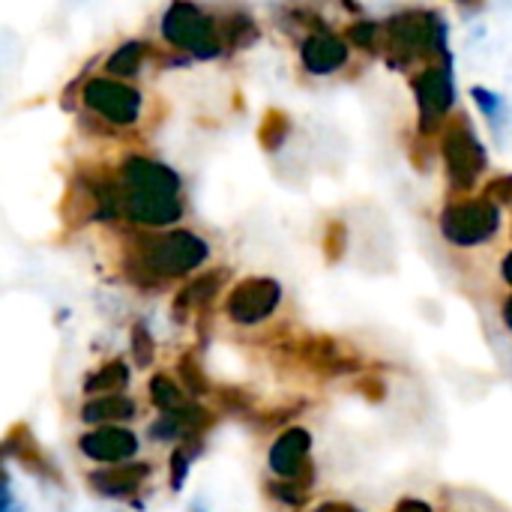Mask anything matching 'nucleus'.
Here are the masks:
<instances>
[{"label": "nucleus", "mask_w": 512, "mask_h": 512, "mask_svg": "<svg viewBox=\"0 0 512 512\" xmlns=\"http://www.w3.org/2000/svg\"><path fill=\"white\" fill-rule=\"evenodd\" d=\"M177 372H180V378H183V390L192 393L195 399L213 393V387H210V381H207V375H204V369H201V363H198V357H195L192 351L180 357Z\"/></svg>", "instance_id": "22"}, {"label": "nucleus", "mask_w": 512, "mask_h": 512, "mask_svg": "<svg viewBox=\"0 0 512 512\" xmlns=\"http://www.w3.org/2000/svg\"><path fill=\"white\" fill-rule=\"evenodd\" d=\"M438 225L450 246L474 249V246L489 243L501 231V207L495 201H489L486 195L462 198V201H453L444 207Z\"/></svg>", "instance_id": "6"}, {"label": "nucleus", "mask_w": 512, "mask_h": 512, "mask_svg": "<svg viewBox=\"0 0 512 512\" xmlns=\"http://www.w3.org/2000/svg\"><path fill=\"white\" fill-rule=\"evenodd\" d=\"M117 180L129 189H150V192H165V195H180L183 189L180 174L150 156H126L120 162Z\"/></svg>", "instance_id": "13"}, {"label": "nucleus", "mask_w": 512, "mask_h": 512, "mask_svg": "<svg viewBox=\"0 0 512 512\" xmlns=\"http://www.w3.org/2000/svg\"><path fill=\"white\" fill-rule=\"evenodd\" d=\"M312 512H360V510H357V507H351V504H342V501H327V504L315 507Z\"/></svg>", "instance_id": "34"}, {"label": "nucleus", "mask_w": 512, "mask_h": 512, "mask_svg": "<svg viewBox=\"0 0 512 512\" xmlns=\"http://www.w3.org/2000/svg\"><path fill=\"white\" fill-rule=\"evenodd\" d=\"M441 156L447 165V180L456 192H471L477 186V180L483 177V171L489 168V153L480 144L474 126L465 114H456V120H450L444 126Z\"/></svg>", "instance_id": "4"}, {"label": "nucleus", "mask_w": 512, "mask_h": 512, "mask_svg": "<svg viewBox=\"0 0 512 512\" xmlns=\"http://www.w3.org/2000/svg\"><path fill=\"white\" fill-rule=\"evenodd\" d=\"M129 339H132V357H135V363H138L141 369H147V366L153 363V357H156V342H153L150 327H147L144 321H135Z\"/></svg>", "instance_id": "25"}, {"label": "nucleus", "mask_w": 512, "mask_h": 512, "mask_svg": "<svg viewBox=\"0 0 512 512\" xmlns=\"http://www.w3.org/2000/svg\"><path fill=\"white\" fill-rule=\"evenodd\" d=\"M186 207L180 195L150 192V189H129L117 180V216L138 225V228H168L183 219Z\"/></svg>", "instance_id": "8"}, {"label": "nucleus", "mask_w": 512, "mask_h": 512, "mask_svg": "<svg viewBox=\"0 0 512 512\" xmlns=\"http://www.w3.org/2000/svg\"><path fill=\"white\" fill-rule=\"evenodd\" d=\"M138 405L123 396V393H108V396H93L81 408V420L90 426H114V423H129L135 420Z\"/></svg>", "instance_id": "18"}, {"label": "nucleus", "mask_w": 512, "mask_h": 512, "mask_svg": "<svg viewBox=\"0 0 512 512\" xmlns=\"http://www.w3.org/2000/svg\"><path fill=\"white\" fill-rule=\"evenodd\" d=\"M462 3H483V0H462Z\"/></svg>", "instance_id": "37"}, {"label": "nucleus", "mask_w": 512, "mask_h": 512, "mask_svg": "<svg viewBox=\"0 0 512 512\" xmlns=\"http://www.w3.org/2000/svg\"><path fill=\"white\" fill-rule=\"evenodd\" d=\"M267 495H270L276 504L294 507V510L306 504V486H300V483H294V480H273V483H267Z\"/></svg>", "instance_id": "27"}, {"label": "nucleus", "mask_w": 512, "mask_h": 512, "mask_svg": "<svg viewBox=\"0 0 512 512\" xmlns=\"http://www.w3.org/2000/svg\"><path fill=\"white\" fill-rule=\"evenodd\" d=\"M471 96H474L477 108L483 111V117L489 120V126H492L495 132H501V117H504V111H507L504 96L492 93L489 87H474V90H471Z\"/></svg>", "instance_id": "24"}, {"label": "nucleus", "mask_w": 512, "mask_h": 512, "mask_svg": "<svg viewBox=\"0 0 512 512\" xmlns=\"http://www.w3.org/2000/svg\"><path fill=\"white\" fill-rule=\"evenodd\" d=\"M159 30L171 48L186 51L195 60H213L228 54L222 18L204 12L192 0H171V6L162 12Z\"/></svg>", "instance_id": "3"}, {"label": "nucleus", "mask_w": 512, "mask_h": 512, "mask_svg": "<svg viewBox=\"0 0 512 512\" xmlns=\"http://www.w3.org/2000/svg\"><path fill=\"white\" fill-rule=\"evenodd\" d=\"M309 453H312V435L306 429L294 426V429H285L273 441L267 465L279 480H294V483L309 489V483L315 480V468L309 465Z\"/></svg>", "instance_id": "10"}, {"label": "nucleus", "mask_w": 512, "mask_h": 512, "mask_svg": "<svg viewBox=\"0 0 512 512\" xmlns=\"http://www.w3.org/2000/svg\"><path fill=\"white\" fill-rule=\"evenodd\" d=\"M282 303V285L270 276H249L237 282L225 300V315L240 327H255L267 321Z\"/></svg>", "instance_id": "9"}, {"label": "nucleus", "mask_w": 512, "mask_h": 512, "mask_svg": "<svg viewBox=\"0 0 512 512\" xmlns=\"http://www.w3.org/2000/svg\"><path fill=\"white\" fill-rule=\"evenodd\" d=\"M294 351H297V360L309 372H318L327 378L351 375V372H360V366H363V360L345 342L330 339V336H312V339L294 345Z\"/></svg>", "instance_id": "12"}, {"label": "nucleus", "mask_w": 512, "mask_h": 512, "mask_svg": "<svg viewBox=\"0 0 512 512\" xmlns=\"http://www.w3.org/2000/svg\"><path fill=\"white\" fill-rule=\"evenodd\" d=\"M381 54L399 72L414 69L420 60L432 63L450 54L447 24L441 21L438 12H429V9L396 12L381 24Z\"/></svg>", "instance_id": "2"}, {"label": "nucleus", "mask_w": 512, "mask_h": 512, "mask_svg": "<svg viewBox=\"0 0 512 512\" xmlns=\"http://www.w3.org/2000/svg\"><path fill=\"white\" fill-rule=\"evenodd\" d=\"M288 132H291L288 117H285L282 111H276V108H273V111H267V117H264V123H261L258 138H261V144H264L267 150H279V147L285 144Z\"/></svg>", "instance_id": "23"}, {"label": "nucleus", "mask_w": 512, "mask_h": 512, "mask_svg": "<svg viewBox=\"0 0 512 512\" xmlns=\"http://www.w3.org/2000/svg\"><path fill=\"white\" fill-rule=\"evenodd\" d=\"M3 456H6V459H15L21 468H27L30 474H36V477H42V480H57L51 462L45 459V453H42L39 444L33 441V435H30L27 426L9 429V435H6V441H3Z\"/></svg>", "instance_id": "16"}, {"label": "nucleus", "mask_w": 512, "mask_h": 512, "mask_svg": "<svg viewBox=\"0 0 512 512\" xmlns=\"http://www.w3.org/2000/svg\"><path fill=\"white\" fill-rule=\"evenodd\" d=\"M78 450L99 465H126L138 453V438L120 426H99L81 435Z\"/></svg>", "instance_id": "14"}, {"label": "nucleus", "mask_w": 512, "mask_h": 512, "mask_svg": "<svg viewBox=\"0 0 512 512\" xmlns=\"http://www.w3.org/2000/svg\"><path fill=\"white\" fill-rule=\"evenodd\" d=\"M483 195H486L489 201H495L498 207H501V204H512V174L492 180V183L486 186V192H483Z\"/></svg>", "instance_id": "31"}, {"label": "nucleus", "mask_w": 512, "mask_h": 512, "mask_svg": "<svg viewBox=\"0 0 512 512\" xmlns=\"http://www.w3.org/2000/svg\"><path fill=\"white\" fill-rule=\"evenodd\" d=\"M168 471H171V492H183V483L192 471V456L186 447H177L171 453V462H168Z\"/></svg>", "instance_id": "30"}, {"label": "nucleus", "mask_w": 512, "mask_h": 512, "mask_svg": "<svg viewBox=\"0 0 512 512\" xmlns=\"http://www.w3.org/2000/svg\"><path fill=\"white\" fill-rule=\"evenodd\" d=\"M345 39L357 48L375 51V48H381V24L378 21H354L345 33Z\"/></svg>", "instance_id": "28"}, {"label": "nucleus", "mask_w": 512, "mask_h": 512, "mask_svg": "<svg viewBox=\"0 0 512 512\" xmlns=\"http://www.w3.org/2000/svg\"><path fill=\"white\" fill-rule=\"evenodd\" d=\"M228 282V270H207V273H198L189 285L180 288V294L174 297V312L177 318L189 315V312H198V309H207L216 294L222 291V285Z\"/></svg>", "instance_id": "17"}, {"label": "nucleus", "mask_w": 512, "mask_h": 512, "mask_svg": "<svg viewBox=\"0 0 512 512\" xmlns=\"http://www.w3.org/2000/svg\"><path fill=\"white\" fill-rule=\"evenodd\" d=\"M393 512H435L432 510V504H426V501H420V498H405L399 507Z\"/></svg>", "instance_id": "33"}, {"label": "nucleus", "mask_w": 512, "mask_h": 512, "mask_svg": "<svg viewBox=\"0 0 512 512\" xmlns=\"http://www.w3.org/2000/svg\"><path fill=\"white\" fill-rule=\"evenodd\" d=\"M213 396L219 399V405H222L225 411H231V414H237V417H252V411H255L252 393H246V390H240V387H219Z\"/></svg>", "instance_id": "26"}, {"label": "nucleus", "mask_w": 512, "mask_h": 512, "mask_svg": "<svg viewBox=\"0 0 512 512\" xmlns=\"http://www.w3.org/2000/svg\"><path fill=\"white\" fill-rule=\"evenodd\" d=\"M129 384V366L123 360H111L102 369H96L93 375L84 378V393L93 399L96 393L108 396V393H120Z\"/></svg>", "instance_id": "20"}, {"label": "nucleus", "mask_w": 512, "mask_h": 512, "mask_svg": "<svg viewBox=\"0 0 512 512\" xmlns=\"http://www.w3.org/2000/svg\"><path fill=\"white\" fill-rule=\"evenodd\" d=\"M150 402H153L162 414H174V411H180L183 405H189L186 396H183V390H180L168 375H153V378H150Z\"/></svg>", "instance_id": "21"}, {"label": "nucleus", "mask_w": 512, "mask_h": 512, "mask_svg": "<svg viewBox=\"0 0 512 512\" xmlns=\"http://www.w3.org/2000/svg\"><path fill=\"white\" fill-rule=\"evenodd\" d=\"M81 105L99 117L102 123L111 126H135L144 114V93L132 84H126L123 78H111V75H93L84 81L81 87Z\"/></svg>", "instance_id": "7"}, {"label": "nucleus", "mask_w": 512, "mask_h": 512, "mask_svg": "<svg viewBox=\"0 0 512 512\" xmlns=\"http://www.w3.org/2000/svg\"><path fill=\"white\" fill-rule=\"evenodd\" d=\"M192 512H204V510H201V507H195V510H192Z\"/></svg>", "instance_id": "38"}, {"label": "nucleus", "mask_w": 512, "mask_h": 512, "mask_svg": "<svg viewBox=\"0 0 512 512\" xmlns=\"http://www.w3.org/2000/svg\"><path fill=\"white\" fill-rule=\"evenodd\" d=\"M150 465L147 462H132V465H108L102 471H93L87 477L90 489L96 495H105V498H129L141 489V483L150 477Z\"/></svg>", "instance_id": "15"}, {"label": "nucleus", "mask_w": 512, "mask_h": 512, "mask_svg": "<svg viewBox=\"0 0 512 512\" xmlns=\"http://www.w3.org/2000/svg\"><path fill=\"white\" fill-rule=\"evenodd\" d=\"M147 51H150V45L147 42H138V39H132V42H123L120 48H114L111 54H108V60H105V72L111 75V78H132V75H138L141 72V66H144V57H147Z\"/></svg>", "instance_id": "19"}, {"label": "nucleus", "mask_w": 512, "mask_h": 512, "mask_svg": "<svg viewBox=\"0 0 512 512\" xmlns=\"http://www.w3.org/2000/svg\"><path fill=\"white\" fill-rule=\"evenodd\" d=\"M501 276H504V282L512 288V249L504 255V261H501Z\"/></svg>", "instance_id": "35"}, {"label": "nucleus", "mask_w": 512, "mask_h": 512, "mask_svg": "<svg viewBox=\"0 0 512 512\" xmlns=\"http://www.w3.org/2000/svg\"><path fill=\"white\" fill-rule=\"evenodd\" d=\"M501 315H504V324H507V330L512 333V297L504 300V309H501Z\"/></svg>", "instance_id": "36"}, {"label": "nucleus", "mask_w": 512, "mask_h": 512, "mask_svg": "<svg viewBox=\"0 0 512 512\" xmlns=\"http://www.w3.org/2000/svg\"><path fill=\"white\" fill-rule=\"evenodd\" d=\"M210 258V243L195 231H168L153 237H138L132 252L126 255V276L141 285L153 288L165 279H180L204 267Z\"/></svg>", "instance_id": "1"}, {"label": "nucleus", "mask_w": 512, "mask_h": 512, "mask_svg": "<svg viewBox=\"0 0 512 512\" xmlns=\"http://www.w3.org/2000/svg\"><path fill=\"white\" fill-rule=\"evenodd\" d=\"M357 387H360V393H366L372 402H381V399L387 396V384H384L381 378H372V375H369V378H360Z\"/></svg>", "instance_id": "32"}, {"label": "nucleus", "mask_w": 512, "mask_h": 512, "mask_svg": "<svg viewBox=\"0 0 512 512\" xmlns=\"http://www.w3.org/2000/svg\"><path fill=\"white\" fill-rule=\"evenodd\" d=\"M345 246H348V228L342 222H330L327 225V234H324V255L327 261H339L345 255Z\"/></svg>", "instance_id": "29"}, {"label": "nucleus", "mask_w": 512, "mask_h": 512, "mask_svg": "<svg viewBox=\"0 0 512 512\" xmlns=\"http://www.w3.org/2000/svg\"><path fill=\"white\" fill-rule=\"evenodd\" d=\"M414 99H417V111H420V135L429 138L435 135L444 120L450 117L453 105H456V81H453V54H444L432 63H426L414 78Z\"/></svg>", "instance_id": "5"}, {"label": "nucleus", "mask_w": 512, "mask_h": 512, "mask_svg": "<svg viewBox=\"0 0 512 512\" xmlns=\"http://www.w3.org/2000/svg\"><path fill=\"white\" fill-rule=\"evenodd\" d=\"M351 60V42L339 33H333L327 24L309 30L300 42V63L309 75L327 78L345 69Z\"/></svg>", "instance_id": "11"}]
</instances>
